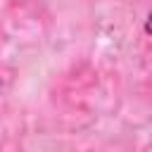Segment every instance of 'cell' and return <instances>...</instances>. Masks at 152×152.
I'll return each mask as SVG.
<instances>
[{"label": "cell", "instance_id": "6da1fadb", "mask_svg": "<svg viewBox=\"0 0 152 152\" xmlns=\"http://www.w3.org/2000/svg\"><path fill=\"white\" fill-rule=\"evenodd\" d=\"M145 31H147V33H152V14H150V17H147V21H145Z\"/></svg>", "mask_w": 152, "mask_h": 152}]
</instances>
